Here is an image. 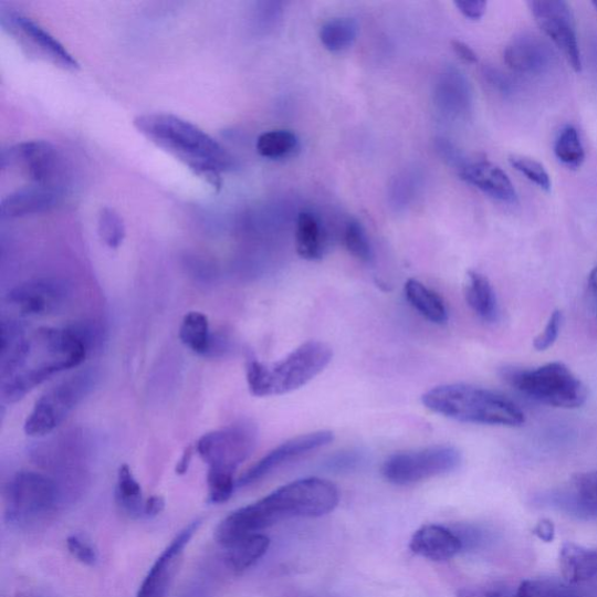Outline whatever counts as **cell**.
Segmentation results:
<instances>
[{
	"label": "cell",
	"mask_w": 597,
	"mask_h": 597,
	"mask_svg": "<svg viewBox=\"0 0 597 597\" xmlns=\"http://www.w3.org/2000/svg\"><path fill=\"white\" fill-rule=\"evenodd\" d=\"M338 502V489L332 482L317 478L297 480L233 511L218 526L216 540L228 548L284 520L325 516Z\"/></svg>",
	"instance_id": "7a4b0ae2"
},
{
	"label": "cell",
	"mask_w": 597,
	"mask_h": 597,
	"mask_svg": "<svg viewBox=\"0 0 597 597\" xmlns=\"http://www.w3.org/2000/svg\"><path fill=\"white\" fill-rule=\"evenodd\" d=\"M116 500L123 513L134 519L144 516L145 503L143 490L132 468L122 464L118 469Z\"/></svg>",
	"instance_id": "4316f807"
},
{
	"label": "cell",
	"mask_w": 597,
	"mask_h": 597,
	"mask_svg": "<svg viewBox=\"0 0 597 597\" xmlns=\"http://www.w3.org/2000/svg\"><path fill=\"white\" fill-rule=\"evenodd\" d=\"M67 548L72 556L83 565L94 566L97 562V552L94 546L80 536H71L67 540Z\"/></svg>",
	"instance_id": "74e56055"
},
{
	"label": "cell",
	"mask_w": 597,
	"mask_h": 597,
	"mask_svg": "<svg viewBox=\"0 0 597 597\" xmlns=\"http://www.w3.org/2000/svg\"><path fill=\"white\" fill-rule=\"evenodd\" d=\"M404 290L408 302L425 318L437 325L447 323L448 311L443 298L437 292L417 280L408 281Z\"/></svg>",
	"instance_id": "d4e9b609"
},
{
	"label": "cell",
	"mask_w": 597,
	"mask_h": 597,
	"mask_svg": "<svg viewBox=\"0 0 597 597\" xmlns=\"http://www.w3.org/2000/svg\"><path fill=\"white\" fill-rule=\"evenodd\" d=\"M96 374L83 370L56 384L42 395L29 415L24 430L30 437L52 433L94 389Z\"/></svg>",
	"instance_id": "ba28073f"
},
{
	"label": "cell",
	"mask_w": 597,
	"mask_h": 597,
	"mask_svg": "<svg viewBox=\"0 0 597 597\" xmlns=\"http://www.w3.org/2000/svg\"><path fill=\"white\" fill-rule=\"evenodd\" d=\"M69 297V286L62 281L39 279L12 289L8 294V302L21 315L45 317L55 315L65 307Z\"/></svg>",
	"instance_id": "5bb4252c"
},
{
	"label": "cell",
	"mask_w": 597,
	"mask_h": 597,
	"mask_svg": "<svg viewBox=\"0 0 597 597\" xmlns=\"http://www.w3.org/2000/svg\"><path fill=\"white\" fill-rule=\"evenodd\" d=\"M511 166H513L521 175L527 180L535 184L543 190L551 191L552 181L545 167L537 160L524 157V156H511L509 158Z\"/></svg>",
	"instance_id": "d590c367"
},
{
	"label": "cell",
	"mask_w": 597,
	"mask_h": 597,
	"mask_svg": "<svg viewBox=\"0 0 597 597\" xmlns=\"http://www.w3.org/2000/svg\"><path fill=\"white\" fill-rule=\"evenodd\" d=\"M357 463V457L353 453L344 454L336 457L332 462L331 467L337 469V471H345V469H352L353 465Z\"/></svg>",
	"instance_id": "ee69618b"
},
{
	"label": "cell",
	"mask_w": 597,
	"mask_h": 597,
	"mask_svg": "<svg viewBox=\"0 0 597 597\" xmlns=\"http://www.w3.org/2000/svg\"><path fill=\"white\" fill-rule=\"evenodd\" d=\"M554 154L570 169H578L585 161V149L579 133L573 126H566L554 143Z\"/></svg>",
	"instance_id": "4dcf8cb0"
},
{
	"label": "cell",
	"mask_w": 597,
	"mask_h": 597,
	"mask_svg": "<svg viewBox=\"0 0 597 597\" xmlns=\"http://www.w3.org/2000/svg\"><path fill=\"white\" fill-rule=\"evenodd\" d=\"M0 167L19 168L38 185H54L60 169L55 147L46 140H30L4 148L0 156Z\"/></svg>",
	"instance_id": "4fadbf2b"
},
{
	"label": "cell",
	"mask_w": 597,
	"mask_h": 597,
	"mask_svg": "<svg viewBox=\"0 0 597 597\" xmlns=\"http://www.w3.org/2000/svg\"><path fill=\"white\" fill-rule=\"evenodd\" d=\"M191 458H193V451H191V448H187V450L185 451V453L182 454L180 461L178 462V465H177V473L182 475L185 473H187L188 471V467L190 464V461H191Z\"/></svg>",
	"instance_id": "f6af8a7d"
},
{
	"label": "cell",
	"mask_w": 597,
	"mask_h": 597,
	"mask_svg": "<svg viewBox=\"0 0 597 597\" xmlns=\"http://www.w3.org/2000/svg\"><path fill=\"white\" fill-rule=\"evenodd\" d=\"M551 52L538 36L522 34L506 46L504 60L510 70L517 73H540L548 66Z\"/></svg>",
	"instance_id": "44dd1931"
},
{
	"label": "cell",
	"mask_w": 597,
	"mask_h": 597,
	"mask_svg": "<svg viewBox=\"0 0 597 597\" xmlns=\"http://www.w3.org/2000/svg\"><path fill=\"white\" fill-rule=\"evenodd\" d=\"M457 597H513L503 585L464 587L457 591Z\"/></svg>",
	"instance_id": "f35d334b"
},
{
	"label": "cell",
	"mask_w": 597,
	"mask_h": 597,
	"mask_svg": "<svg viewBox=\"0 0 597 597\" xmlns=\"http://www.w3.org/2000/svg\"><path fill=\"white\" fill-rule=\"evenodd\" d=\"M561 570L569 585L587 583L597 575V546L565 543L559 553Z\"/></svg>",
	"instance_id": "7402d4cb"
},
{
	"label": "cell",
	"mask_w": 597,
	"mask_h": 597,
	"mask_svg": "<svg viewBox=\"0 0 597 597\" xmlns=\"http://www.w3.org/2000/svg\"><path fill=\"white\" fill-rule=\"evenodd\" d=\"M465 298L469 307L485 323H495L499 305L495 291L485 275L469 271L467 276Z\"/></svg>",
	"instance_id": "cb8c5ba5"
},
{
	"label": "cell",
	"mask_w": 597,
	"mask_h": 597,
	"mask_svg": "<svg viewBox=\"0 0 597 597\" xmlns=\"http://www.w3.org/2000/svg\"><path fill=\"white\" fill-rule=\"evenodd\" d=\"M332 358V348L320 341H308L271 365L251 358L247 364L249 390L255 397L293 392L322 374L331 364Z\"/></svg>",
	"instance_id": "5b68a950"
},
{
	"label": "cell",
	"mask_w": 597,
	"mask_h": 597,
	"mask_svg": "<svg viewBox=\"0 0 597 597\" xmlns=\"http://www.w3.org/2000/svg\"><path fill=\"white\" fill-rule=\"evenodd\" d=\"M410 549L418 557L431 562H447L457 557L464 546L457 531L431 524L415 533Z\"/></svg>",
	"instance_id": "d6986e66"
},
{
	"label": "cell",
	"mask_w": 597,
	"mask_h": 597,
	"mask_svg": "<svg viewBox=\"0 0 597 597\" xmlns=\"http://www.w3.org/2000/svg\"><path fill=\"white\" fill-rule=\"evenodd\" d=\"M461 453L453 446H432L419 451L391 455L381 467V475L396 485H410L450 474L460 467Z\"/></svg>",
	"instance_id": "9c48e42d"
},
{
	"label": "cell",
	"mask_w": 597,
	"mask_h": 597,
	"mask_svg": "<svg viewBox=\"0 0 597 597\" xmlns=\"http://www.w3.org/2000/svg\"><path fill=\"white\" fill-rule=\"evenodd\" d=\"M295 243L297 254L307 261L324 258L327 238L322 221L313 212H301L296 221Z\"/></svg>",
	"instance_id": "603a6c76"
},
{
	"label": "cell",
	"mask_w": 597,
	"mask_h": 597,
	"mask_svg": "<svg viewBox=\"0 0 597 597\" xmlns=\"http://www.w3.org/2000/svg\"><path fill=\"white\" fill-rule=\"evenodd\" d=\"M93 346L84 326L42 327L29 336L17 322L2 324V397L15 402L53 376L80 367Z\"/></svg>",
	"instance_id": "6da1fadb"
},
{
	"label": "cell",
	"mask_w": 597,
	"mask_h": 597,
	"mask_svg": "<svg viewBox=\"0 0 597 597\" xmlns=\"http://www.w3.org/2000/svg\"><path fill=\"white\" fill-rule=\"evenodd\" d=\"M334 440L331 431H317L305 436H298L274 448L268 455L253 464L238 481L239 486H247L259 482L280 467L292 460L328 446Z\"/></svg>",
	"instance_id": "9a60e30c"
},
{
	"label": "cell",
	"mask_w": 597,
	"mask_h": 597,
	"mask_svg": "<svg viewBox=\"0 0 597 597\" xmlns=\"http://www.w3.org/2000/svg\"><path fill=\"white\" fill-rule=\"evenodd\" d=\"M528 7L540 29L562 51L569 66L580 73L582 53L569 4L564 0H533Z\"/></svg>",
	"instance_id": "7c38bea8"
},
{
	"label": "cell",
	"mask_w": 597,
	"mask_h": 597,
	"mask_svg": "<svg viewBox=\"0 0 597 597\" xmlns=\"http://www.w3.org/2000/svg\"><path fill=\"white\" fill-rule=\"evenodd\" d=\"M358 33L357 21L349 17L333 18L320 31V40L329 52H343L349 49Z\"/></svg>",
	"instance_id": "f1b7e54d"
},
{
	"label": "cell",
	"mask_w": 597,
	"mask_h": 597,
	"mask_svg": "<svg viewBox=\"0 0 597 597\" xmlns=\"http://www.w3.org/2000/svg\"><path fill=\"white\" fill-rule=\"evenodd\" d=\"M594 6V8L597 10V2L595 0V2L591 3Z\"/></svg>",
	"instance_id": "7dc6e473"
},
{
	"label": "cell",
	"mask_w": 597,
	"mask_h": 597,
	"mask_svg": "<svg viewBox=\"0 0 597 597\" xmlns=\"http://www.w3.org/2000/svg\"><path fill=\"white\" fill-rule=\"evenodd\" d=\"M4 495L8 519L21 526H33L50 520L65 496L55 480L28 471L12 476Z\"/></svg>",
	"instance_id": "52a82bcc"
},
{
	"label": "cell",
	"mask_w": 597,
	"mask_h": 597,
	"mask_svg": "<svg viewBox=\"0 0 597 597\" xmlns=\"http://www.w3.org/2000/svg\"><path fill=\"white\" fill-rule=\"evenodd\" d=\"M345 244L355 259L369 263L374 259V252L368 234L358 221L347 223L345 230Z\"/></svg>",
	"instance_id": "836d02e7"
},
{
	"label": "cell",
	"mask_w": 597,
	"mask_h": 597,
	"mask_svg": "<svg viewBox=\"0 0 597 597\" xmlns=\"http://www.w3.org/2000/svg\"><path fill=\"white\" fill-rule=\"evenodd\" d=\"M255 147L264 158L284 159L293 156L301 147V143L292 132L273 130L261 135Z\"/></svg>",
	"instance_id": "f546056e"
},
{
	"label": "cell",
	"mask_w": 597,
	"mask_h": 597,
	"mask_svg": "<svg viewBox=\"0 0 597 597\" xmlns=\"http://www.w3.org/2000/svg\"><path fill=\"white\" fill-rule=\"evenodd\" d=\"M0 25L17 40L29 54L53 63L66 71L80 69L76 59L49 31L28 15L13 9H0Z\"/></svg>",
	"instance_id": "8fae6325"
},
{
	"label": "cell",
	"mask_w": 597,
	"mask_h": 597,
	"mask_svg": "<svg viewBox=\"0 0 597 597\" xmlns=\"http://www.w3.org/2000/svg\"><path fill=\"white\" fill-rule=\"evenodd\" d=\"M231 472L219 471V469H209L208 501L212 504H222L230 500L234 490V479Z\"/></svg>",
	"instance_id": "e575fe53"
},
{
	"label": "cell",
	"mask_w": 597,
	"mask_h": 597,
	"mask_svg": "<svg viewBox=\"0 0 597 597\" xmlns=\"http://www.w3.org/2000/svg\"><path fill=\"white\" fill-rule=\"evenodd\" d=\"M165 500L161 496H153L146 500L144 516L147 519L156 517L163 513Z\"/></svg>",
	"instance_id": "7bdbcfd3"
},
{
	"label": "cell",
	"mask_w": 597,
	"mask_h": 597,
	"mask_svg": "<svg viewBox=\"0 0 597 597\" xmlns=\"http://www.w3.org/2000/svg\"><path fill=\"white\" fill-rule=\"evenodd\" d=\"M258 438L253 423L240 422L205 434L198 441L197 451L209 469L234 473L252 454Z\"/></svg>",
	"instance_id": "30bf717a"
},
{
	"label": "cell",
	"mask_w": 597,
	"mask_h": 597,
	"mask_svg": "<svg viewBox=\"0 0 597 597\" xmlns=\"http://www.w3.org/2000/svg\"><path fill=\"white\" fill-rule=\"evenodd\" d=\"M460 177L490 198L509 205L519 202L514 184L511 182L504 170L493 163L482 160L467 165L462 168Z\"/></svg>",
	"instance_id": "ffe728a7"
},
{
	"label": "cell",
	"mask_w": 597,
	"mask_h": 597,
	"mask_svg": "<svg viewBox=\"0 0 597 597\" xmlns=\"http://www.w3.org/2000/svg\"><path fill=\"white\" fill-rule=\"evenodd\" d=\"M98 234L101 240L109 248H119L125 239V224L115 209L105 207L98 216Z\"/></svg>",
	"instance_id": "d6a6232c"
},
{
	"label": "cell",
	"mask_w": 597,
	"mask_h": 597,
	"mask_svg": "<svg viewBox=\"0 0 597 597\" xmlns=\"http://www.w3.org/2000/svg\"><path fill=\"white\" fill-rule=\"evenodd\" d=\"M269 547L270 540L262 533H255L226 548V565L234 573H242L262 559Z\"/></svg>",
	"instance_id": "484cf974"
},
{
	"label": "cell",
	"mask_w": 597,
	"mask_h": 597,
	"mask_svg": "<svg viewBox=\"0 0 597 597\" xmlns=\"http://www.w3.org/2000/svg\"><path fill=\"white\" fill-rule=\"evenodd\" d=\"M62 193L57 186L33 184L20 188L2 201L3 219H18L42 214L57 207Z\"/></svg>",
	"instance_id": "ac0fdd59"
},
{
	"label": "cell",
	"mask_w": 597,
	"mask_h": 597,
	"mask_svg": "<svg viewBox=\"0 0 597 597\" xmlns=\"http://www.w3.org/2000/svg\"><path fill=\"white\" fill-rule=\"evenodd\" d=\"M200 524V521L190 523L170 542L154 566L149 568L137 597L167 596L169 586L176 577L184 549L196 535Z\"/></svg>",
	"instance_id": "2e32d148"
},
{
	"label": "cell",
	"mask_w": 597,
	"mask_h": 597,
	"mask_svg": "<svg viewBox=\"0 0 597 597\" xmlns=\"http://www.w3.org/2000/svg\"><path fill=\"white\" fill-rule=\"evenodd\" d=\"M134 124L144 137L212 187L220 188L222 175L233 166L231 155L221 144L181 117L153 113L136 117Z\"/></svg>",
	"instance_id": "3957f363"
},
{
	"label": "cell",
	"mask_w": 597,
	"mask_h": 597,
	"mask_svg": "<svg viewBox=\"0 0 597 597\" xmlns=\"http://www.w3.org/2000/svg\"><path fill=\"white\" fill-rule=\"evenodd\" d=\"M544 501L582 519H597V469L574 475L569 483Z\"/></svg>",
	"instance_id": "e0dca14e"
},
{
	"label": "cell",
	"mask_w": 597,
	"mask_h": 597,
	"mask_svg": "<svg viewBox=\"0 0 597 597\" xmlns=\"http://www.w3.org/2000/svg\"><path fill=\"white\" fill-rule=\"evenodd\" d=\"M27 597H29V596H27ZM30 597H36V596H30Z\"/></svg>",
	"instance_id": "c3c4849f"
},
{
	"label": "cell",
	"mask_w": 597,
	"mask_h": 597,
	"mask_svg": "<svg viewBox=\"0 0 597 597\" xmlns=\"http://www.w3.org/2000/svg\"><path fill=\"white\" fill-rule=\"evenodd\" d=\"M516 597H584L578 589L556 580L536 579L523 582Z\"/></svg>",
	"instance_id": "1f68e13d"
},
{
	"label": "cell",
	"mask_w": 597,
	"mask_h": 597,
	"mask_svg": "<svg viewBox=\"0 0 597 597\" xmlns=\"http://www.w3.org/2000/svg\"><path fill=\"white\" fill-rule=\"evenodd\" d=\"M421 400L432 412L460 422L506 428H520L525 422L524 412L513 400L467 384L437 387L426 392Z\"/></svg>",
	"instance_id": "277c9868"
},
{
	"label": "cell",
	"mask_w": 597,
	"mask_h": 597,
	"mask_svg": "<svg viewBox=\"0 0 597 597\" xmlns=\"http://www.w3.org/2000/svg\"><path fill=\"white\" fill-rule=\"evenodd\" d=\"M179 337L189 350L198 355L208 354L211 349L208 316L197 311L187 313L182 318Z\"/></svg>",
	"instance_id": "83f0119b"
},
{
	"label": "cell",
	"mask_w": 597,
	"mask_h": 597,
	"mask_svg": "<svg viewBox=\"0 0 597 597\" xmlns=\"http://www.w3.org/2000/svg\"><path fill=\"white\" fill-rule=\"evenodd\" d=\"M563 325V313L562 311L557 310L554 311L547 322V325L545 326L543 333H541L535 341H533V347L537 352H545L549 349L554 344H556V341L561 334Z\"/></svg>",
	"instance_id": "8d00e7d4"
},
{
	"label": "cell",
	"mask_w": 597,
	"mask_h": 597,
	"mask_svg": "<svg viewBox=\"0 0 597 597\" xmlns=\"http://www.w3.org/2000/svg\"><path fill=\"white\" fill-rule=\"evenodd\" d=\"M451 45L455 54L461 60L465 61L467 63H472V65L473 63H478L479 61L478 54L471 48L464 44V42L459 41V40H453L451 42Z\"/></svg>",
	"instance_id": "b9f144b4"
},
{
	"label": "cell",
	"mask_w": 597,
	"mask_h": 597,
	"mask_svg": "<svg viewBox=\"0 0 597 597\" xmlns=\"http://www.w3.org/2000/svg\"><path fill=\"white\" fill-rule=\"evenodd\" d=\"M588 283L593 292L597 294V266L591 270Z\"/></svg>",
	"instance_id": "bcb514c9"
},
{
	"label": "cell",
	"mask_w": 597,
	"mask_h": 597,
	"mask_svg": "<svg viewBox=\"0 0 597 597\" xmlns=\"http://www.w3.org/2000/svg\"><path fill=\"white\" fill-rule=\"evenodd\" d=\"M484 0H459L455 2L458 10L468 19L479 20L486 11Z\"/></svg>",
	"instance_id": "ab89813d"
},
{
	"label": "cell",
	"mask_w": 597,
	"mask_h": 597,
	"mask_svg": "<svg viewBox=\"0 0 597 597\" xmlns=\"http://www.w3.org/2000/svg\"><path fill=\"white\" fill-rule=\"evenodd\" d=\"M532 532L533 535H535L545 543H552L554 536H556V527H554L552 521L546 519L541 520L537 525L533 527Z\"/></svg>",
	"instance_id": "60d3db41"
},
{
	"label": "cell",
	"mask_w": 597,
	"mask_h": 597,
	"mask_svg": "<svg viewBox=\"0 0 597 597\" xmlns=\"http://www.w3.org/2000/svg\"><path fill=\"white\" fill-rule=\"evenodd\" d=\"M501 376L511 388L548 407L578 409L588 398L585 384L562 362L537 369L506 367Z\"/></svg>",
	"instance_id": "8992f818"
}]
</instances>
